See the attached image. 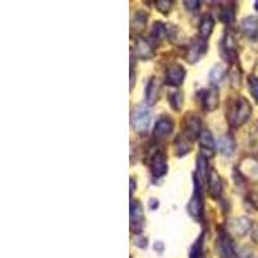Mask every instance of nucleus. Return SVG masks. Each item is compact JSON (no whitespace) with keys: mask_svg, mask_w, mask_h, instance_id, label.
<instances>
[{"mask_svg":"<svg viewBox=\"0 0 258 258\" xmlns=\"http://www.w3.org/2000/svg\"><path fill=\"white\" fill-rule=\"evenodd\" d=\"M135 83H136V74L133 72V56L131 57V91L133 89V87H135Z\"/></svg>","mask_w":258,"mask_h":258,"instance_id":"obj_34","label":"nucleus"},{"mask_svg":"<svg viewBox=\"0 0 258 258\" xmlns=\"http://www.w3.org/2000/svg\"><path fill=\"white\" fill-rule=\"evenodd\" d=\"M200 102L205 111H214L219 105V91L217 87H211L200 93Z\"/></svg>","mask_w":258,"mask_h":258,"instance_id":"obj_13","label":"nucleus"},{"mask_svg":"<svg viewBox=\"0 0 258 258\" xmlns=\"http://www.w3.org/2000/svg\"><path fill=\"white\" fill-rule=\"evenodd\" d=\"M216 249L219 258H237V253L234 248L230 235L225 231H219L216 240Z\"/></svg>","mask_w":258,"mask_h":258,"instance_id":"obj_6","label":"nucleus"},{"mask_svg":"<svg viewBox=\"0 0 258 258\" xmlns=\"http://www.w3.org/2000/svg\"><path fill=\"white\" fill-rule=\"evenodd\" d=\"M204 239H205V233H202V235L196 239V241L194 243V245L190 249V258H203V247H204Z\"/></svg>","mask_w":258,"mask_h":258,"instance_id":"obj_28","label":"nucleus"},{"mask_svg":"<svg viewBox=\"0 0 258 258\" xmlns=\"http://www.w3.org/2000/svg\"><path fill=\"white\" fill-rule=\"evenodd\" d=\"M221 54H222L223 60L229 64H233L237 60L236 43L230 32H227L226 35L223 36L222 43H221Z\"/></svg>","mask_w":258,"mask_h":258,"instance_id":"obj_12","label":"nucleus"},{"mask_svg":"<svg viewBox=\"0 0 258 258\" xmlns=\"http://www.w3.org/2000/svg\"><path fill=\"white\" fill-rule=\"evenodd\" d=\"M217 147L223 156H231L235 152V140L231 135H223L217 142Z\"/></svg>","mask_w":258,"mask_h":258,"instance_id":"obj_19","label":"nucleus"},{"mask_svg":"<svg viewBox=\"0 0 258 258\" xmlns=\"http://www.w3.org/2000/svg\"><path fill=\"white\" fill-rule=\"evenodd\" d=\"M185 78H186V69L180 64H173L166 68L164 84L178 88L185 82Z\"/></svg>","mask_w":258,"mask_h":258,"instance_id":"obj_7","label":"nucleus"},{"mask_svg":"<svg viewBox=\"0 0 258 258\" xmlns=\"http://www.w3.org/2000/svg\"><path fill=\"white\" fill-rule=\"evenodd\" d=\"M247 83L249 93H251L252 97L258 102V76H256V75H249Z\"/></svg>","mask_w":258,"mask_h":258,"instance_id":"obj_29","label":"nucleus"},{"mask_svg":"<svg viewBox=\"0 0 258 258\" xmlns=\"http://www.w3.org/2000/svg\"><path fill=\"white\" fill-rule=\"evenodd\" d=\"M131 213H129V221H131V231L135 235H141L145 227V213L140 200L132 199L131 200Z\"/></svg>","mask_w":258,"mask_h":258,"instance_id":"obj_3","label":"nucleus"},{"mask_svg":"<svg viewBox=\"0 0 258 258\" xmlns=\"http://www.w3.org/2000/svg\"><path fill=\"white\" fill-rule=\"evenodd\" d=\"M241 31L249 39H257L258 38V18L255 16H248L240 23Z\"/></svg>","mask_w":258,"mask_h":258,"instance_id":"obj_15","label":"nucleus"},{"mask_svg":"<svg viewBox=\"0 0 258 258\" xmlns=\"http://www.w3.org/2000/svg\"><path fill=\"white\" fill-rule=\"evenodd\" d=\"M256 9H257V11H258V1H256Z\"/></svg>","mask_w":258,"mask_h":258,"instance_id":"obj_38","label":"nucleus"},{"mask_svg":"<svg viewBox=\"0 0 258 258\" xmlns=\"http://www.w3.org/2000/svg\"><path fill=\"white\" fill-rule=\"evenodd\" d=\"M136 188H137L136 180L133 178V177H131V181H129V194H131V196L133 195V192L136 191Z\"/></svg>","mask_w":258,"mask_h":258,"instance_id":"obj_36","label":"nucleus"},{"mask_svg":"<svg viewBox=\"0 0 258 258\" xmlns=\"http://www.w3.org/2000/svg\"><path fill=\"white\" fill-rule=\"evenodd\" d=\"M235 14H236V8L234 5V3H227L226 5H223L222 9H221V13H219V20L226 23V25H230L235 21Z\"/></svg>","mask_w":258,"mask_h":258,"instance_id":"obj_24","label":"nucleus"},{"mask_svg":"<svg viewBox=\"0 0 258 258\" xmlns=\"http://www.w3.org/2000/svg\"><path fill=\"white\" fill-rule=\"evenodd\" d=\"M147 20H149V14L146 13L145 11L136 12L135 18H133V22H132V25H133L136 31H142V30L146 27Z\"/></svg>","mask_w":258,"mask_h":258,"instance_id":"obj_27","label":"nucleus"},{"mask_svg":"<svg viewBox=\"0 0 258 258\" xmlns=\"http://www.w3.org/2000/svg\"><path fill=\"white\" fill-rule=\"evenodd\" d=\"M174 131V121L173 119L168 115H163L160 117L155 123L154 131H152V136L156 141H163L165 138L169 137Z\"/></svg>","mask_w":258,"mask_h":258,"instance_id":"obj_8","label":"nucleus"},{"mask_svg":"<svg viewBox=\"0 0 258 258\" xmlns=\"http://www.w3.org/2000/svg\"><path fill=\"white\" fill-rule=\"evenodd\" d=\"M207 184H208L209 195L216 200L221 198V195H222V181H221L218 173L214 169L211 170Z\"/></svg>","mask_w":258,"mask_h":258,"instance_id":"obj_14","label":"nucleus"},{"mask_svg":"<svg viewBox=\"0 0 258 258\" xmlns=\"http://www.w3.org/2000/svg\"><path fill=\"white\" fill-rule=\"evenodd\" d=\"M154 48H155V47L152 46L149 40L142 39V38L137 39V42H136V53H137V56L140 57V58H142V60H149V58H151L152 54H154Z\"/></svg>","mask_w":258,"mask_h":258,"instance_id":"obj_21","label":"nucleus"},{"mask_svg":"<svg viewBox=\"0 0 258 258\" xmlns=\"http://www.w3.org/2000/svg\"><path fill=\"white\" fill-rule=\"evenodd\" d=\"M252 239L258 244V225L253 226V230H252Z\"/></svg>","mask_w":258,"mask_h":258,"instance_id":"obj_37","label":"nucleus"},{"mask_svg":"<svg viewBox=\"0 0 258 258\" xmlns=\"http://www.w3.org/2000/svg\"><path fill=\"white\" fill-rule=\"evenodd\" d=\"M214 25H216V22H214V18L211 16V14H204L199 22V34L202 36L203 39H208L209 36L212 35L213 30H214Z\"/></svg>","mask_w":258,"mask_h":258,"instance_id":"obj_20","label":"nucleus"},{"mask_svg":"<svg viewBox=\"0 0 258 258\" xmlns=\"http://www.w3.org/2000/svg\"><path fill=\"white\" fill-rule=\"evenodd\" d=\"M199 143H200V155L205 156L207 159H211L216 155V141L212 132L204 129L199 137Z\"/></svg>","mask_w":258,"mask_h":258,"instance_id":"obj_11","label":"nucleus"},{"mask_svg":"<svg viewBox=\"0 0 258 258\" xmlns=\"http://www.w3.org/2000/svg\"><path fill=\"white\" fill-rule=\"evenodd\" d=\"M135 244L140 248H146L147 247V239L140 235V237H138V239H136Z\"/></svg>","mask_w":258,"mask_h":258,"instance_id":"obj_32","label":"nucleus"},{"mask_svg":"<svg viewBox=\"0 0 258 258\" xmlns=\"http://www.w3.org/2000/svg\"><path fill=\"white\" fill-rule=\"evenodd\" d=\"M252 229V221L247 217H240V218H236L231 221L230 227L229 230L233 234H235L236 236H243L248 231Z\"/></svg>","mask_w":258,"mask_h":258,"instance_id":"obj_16","label":"nucleus"},{"mask_svg":"<svg viewBox=\"0 0 258 258\" xmlns=\"http://www.w3.org/2000/svg\"><path fill=\"white\" fill-rule=\"evenodd\" d=\"M208 52V42L203 38L198 40H194L188 48V53H186V61L188 64H196L205 53Z\"/></svg>","mask_w":258,"mask_h":258,"instance_id":"obj_9","label":"nucleus"},{"mask_svg":"<svg viewBox=\"0 0 258 258\" xmlns=\"http://www.w3.org/2000/svg\"><path fill=\"white\" fill-rule=\"evenodd\" d=\"M154 251L158 252L159 255H162L164 252V244L162 243V241H156L155 244H154Z\"/></svg>","mask_w":258,"mask_h":258,"instance_id":"obj_35","label":"nucleus"},{"mask_svg":"<svg viewBox=\"0 0 258 258\" xmlns=\"http://www.w3.org/2000/svg\"><path fill=\"white\" fill-rule=\"evenodd\" d=\"M159 205H160V203L156 198H151L149 200V208L151 209V211H156V209L159 208Z\"/></svg>","mask_w":258,"mask_h":258,"instance_id":"obj_33","label":"nucleus"},{"mask_svg":"<svg viewBox=\"0 0 258 258\" xmlns=\"http://www.w3.org/2000/svg\"><path fill=\"white\" fill-rule=\"evenodd\" d=\"M190 151V143H188V138H185L184 136H178V138L176 140V154L177 158H182L186 154H188Z\"/></svg>","mask_w":258,"mask_h":258,"instance_id":"obj_26","label":"nucleus"},{"mask_svg":"<svg viewBox=\"0 0 258 258\" xmlns=\"http://www.w3.org/2000/svg\"><path fill=\"white\" fill-rule=\"evenodd\" d=\"M155 7L160 13L168 14L173 7V1H170V0H156Z\"/></svg>","mask_w":258,"mask_h":258,"instance_id":"obj_30","label":"nucleus"},{"mask_svg":"<svg viewBox=\"0 0 258 258\" xmlns=\"http://www.w3.org/2000/svg\"><path fill=\"white\" fill-rule=\"evenodd\" d=\"M151 38L150 40L154 42V47L155 44L160 43L163 39L168 38L169 36V27L164 23V22L156 21L154 25H152V30H151Z\"/></svg>","mask_w":258,"mask_h":258,"instance_id":"obj_18","label":"nucleus"},{"mask_svg":"<svg viewBox=\"0 0 258 258\" xmlns=\"http://www.w3.org/2000/svg\"><path fill=\"white\" fill-rule=\"evenodd\" d=\"M131 124L133 129L140 135H146L151 125V113L146 107H138L132 114Z\"/></svg>","mask_w":258,"mask_h":258,"instance_id":"obj_4","label":"nucleus"},{"mask_svg":"<svg viewBox=\"0 0 258 258\" xmlns=\"http://www.w3.org/2000/svg\"><path fill=\"white\" fill-rule=\"evenodd\" d=\"M160 95V85L158 79L151 78L147 83V87H146V103L149 106H152L158 102Z\"/></svg>","mask_w":258,"mask_h":258,"instance_id":"obj_17","label":"nucleus"},{"mask_svg":"<svg viewBox=\"0 0 258 258\" xmlns=\"http://www.w3.org/2000/svg\"><path fill=\"white\" fill-rule=\"evenodd\" d=\"M184 93L180 89H174L168 93V102L174 111H181V109L184 107Z\"/></svg>","mask_w":258,"mask_h":258,"instance_id":"obj_25","label":"nucleus"},{"mask_svg":"<svg viewBox=\"0 0 258 258\" xmlns=\"http://www.w3.org/2000/svg\"><path fill=\"white\" fill-rule=\"evenodd\" d=\"M184 5L188 11L195 12L200 8V1L199 0H186V1H184Z\"/></svg>","mask_w":258,"mask_h":258,"instance_id":"obj_31","label":"nucleus"},{"mask_svg":"<svg viewBox=\"0 0 258 258\" xmlns=\"http://www.w3.org/2000/svg\"><path fill=\"white\" fill-rule=\"evenodd\" d=\"M184 137L188 138V141L192 142L196 138L200 137L202 135V120L199 119V117L194 115V114H188L184 119Z\"/></svg>","mask_w":258,"mask_h":258,"instance_id":"obj_5","label":"nucleus"},{"mask_svg":"<svg viewBox=\"0 0 258 258\" xmlns=\"http://www.w3.org/2000/svg\"><path fill=\"white\" fill-rule=\"evenodd\" d=\"M188 213L195 221H203L204 218V198H203V182L194 173V194L188 204Z\"/></svg>","mask_w":258,"mask_h":258,"instance_id":"obj_2","label":"nucleus"},{"mask_svg":"<svg viewBox=\"0 0 258 258\" xmlns=\"http://www.w3.org/2000/svg\"><path fill=\"white\" fill-rule=\"evenodd\" d=\"M150 169L154 178H163L168 173V162L164 152L156 151L151 158Z\"/></svg>","mask_w":258,"mask_h":258,"instance_id":"obj_10","label":"nucleus"},{"mask_svg":"<svg viewBox=\"0 0 258 258\" xmlns=\"http://www.w3.org/2000/svg\"><path fill=\"white\" fill-rule=\"evenodd\" d=\"M227 71L226 69L223 68L222 65H216V66H213L212 70L209 71V83L213 85V87H217V85L219 84V83L222 82L223 79H225V76H226Z\"/></svg>","mask_w":258,"mask_h":258,"instance_id":"obj_23","label":"nucleus"},{"mask_svg":"<svg viewBox=\"0 0 258 258\" xmlns=\"http://www.w3.org/2000/svg\"><path fill=\"white\" fill-rule=\"evenodd\" d=\"M252 115V105L245 97H237L229 105L226 119L233 128H239L249 120Z\"/></svg>","mask_w":258,"mask_h":258,"instance_id":"obj_1","label":"nucleus"},{"mask_svg":"<svg viewBox=\"0 0 258 258\" xmlns=\"http://www.w3.org/2000/svg\"><path fill=\"white\" fill-rule=\"evenodd\" d=\"M209 169L208 165V159L203 155H199L196 158V172L195 174L200 178L202 182H205V181H208L209 173H211V170Z\"/></svg>","mask_w":258,"mask_h":258,"instance_id":"obj_22","label":"nucleus"}]
</instances>
